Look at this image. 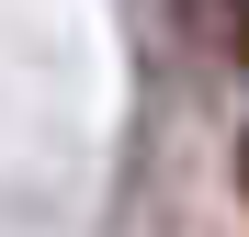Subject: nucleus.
Masks as SVG:
<instances>
[{"mask_svg": "<svg viewBox=\"0 0 249 237\" xmlns=\"http://www.w3.org/2000/svg\"><path fill=\"white\" fill-rule=\"evenodd\" d=\"M215 23H227V46H238V68H249V0H215Z\"/></svg>", "mask_w": 249, "mask_h": 237, "instance_id": "1", "label": "nucleus"}, {"mask_svg": "<svg viewBox=\"0 0 249 237\" xmlns=\"http://www.w3.org/2000/svg\"><path fill=\"white\" fill-rule=\"evenodd\" d=\"M238 192H249V125H238Z\"/></svg>", "mask_w": 249, "mask_h": 237, "instance_id": "2", "label": "nucleus"}]
</instances>
